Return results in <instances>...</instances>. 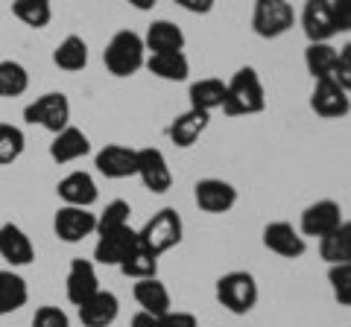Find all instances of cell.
Returning <instances> with one entry per match:
<instances>
[{"mask_svg":"<svg viewBox=\"0 0 351 327\" xmlns=\"http://www.w3.org/2000/svg\"><path fill=\"white\" fill-rule=\"evenodd\" d=\"M267 108V96H263V85L255 68H240L232 79L226 82V103L223 112L228 117H243L258 114Z\"/></svg>","mask_w":351,"mask_h":327,"instance_id":"1","label":"cell"},{"mask_svg":"<svg viewBox=\"0 0 351 327\" xmlns=\"http://www.w3.org/2000/svg\"><path fill=\"white\" fill-rule=\"evenodd\" d=\"M144 38L138 36V32H132V29H120L112 36V41L106 44V53H103V62H106V68L108 73H114V76H132V73H138L141 68L147 64L144 59Z\"/></svg>","mask_w":351,"mask_h":327,"instance_id":"2","label":"cell"},{"mask_svg":"<svg viewBox=\"0 0 351 327\" xmlns=\"http://www.w3.org/2000/svg\"><path fill=\"white\" fill-rule=\"evenodd\" d=\"M182 216L173 208H161L158 213H152V220H147V225L138 231L141 246H147L152 254H164L182 243Z\"/></svg>","mask_w":351,"mask_h":327,"instance_id":"3","label":"cell"},{"mask_svg":"<svg viewBox=\"0 0 351 327\" xmlns=\"http://www.w3.org/2000/svg\"><path fill=\"white\" fill-rule=\"evenodd\" d=\"M217 301L228 313L246 315L258 304V283L249 272H228L217 280Z\"/></svg>","mask_w":351,"mask_h":327,"instance_id":"4","label":"cell"},{"mask_svg":"<svg viewBox=\"0 0 351 327\" xmlns=\"http://www.w3.org/2000/svg\"><path fill=\"white\" fill-rule=\"evenodd\" d=\"M24 120L27 123H38V126L47 129V132L59 135L62 129H68V120H71L68 96L59 94V91H50V94L38 96L36 103H29L24 108Z\"/></svg>","mask_w":351,"mask_h":327,"instance_id":"5","label":"cell"},{"mask_svg":"<svg viewBox=\"0 0 351 327\" xmlns=\"http://www.w3.org/2000/svg\"><path fill=\"white\" fill-rule=\"evenodd\" d=\"M293 6L287 0H255V12H252V27L261 38H278L293 27Z\"/></svg>","mask_w":351,"mask_h":327,"instance_id":"6","label":"cell"},{"mask_svg":"<svg viewBox=\"0 0 351 327\" xmlns=\"http://www.w3.org/2000/svg\"><path fill=\"white\" fill-rule=\"evenodd\" d=\"M311 108L325 120L346 117L351 112L348 91L334 79V76H328V79H316L313 94H311Z\"/></svg>","mask_w":351,"mask_h":327,"instance_id":"7","label":"cell"},{"mask_svg":"<svg viewBox=\"0 0 351 327\" xmlns=\"http://www.w3.org/2000/svg\"><path fill=\"white\" fill-rule=\"evenodd\" d=\"M53 231L64 243H82L85 237H91L97 231V213H91L88 208H73V205H64L56 211V220H53Z\"/></svg>","mask_w":351,"mask_h":327,"instance_id":"8","label":"cell"},{"mask_svg":"<svg viewBox=\"0 0 351 327\" xmlns=\"http://www.w3.org/2000/svg\"><path fill=\"white\" fill-rule=\"evenodd\" d=\"M343 222V208L334 199H319L313 205H307L302 211V222H299V234L302 237H325Z\"/></svg>","mask_w":351,"mask_h":327,"instance_id":"9","label":"cell"},{"mask_svg":"<svg viewBox=\"0 0 351 327\" xmlns=\"http://www.w3.org/2000/svg\"><path fill=\"white\" fill-rule=\"evenodd\" d=\"M138 179L149 193H167L173 187V172L167 167L164 152L156 146L138 149Z\"/></svg>","mask_w":351,"mask_h":327,"instance_id":"10","label":"cell"},{"mask_svg":"<svg viewBox=\"0 0 351 327\" xmlns=\"http://www.w3.org/2000/svg\"><path fill=\"white\" fill-rule=\"evenodd\" d=\"M193 196H196L199 211H205V213H226V211H232L234 202H237L234 184H228L223 179H202V181H196Z\"/></svg>","mask_w":351,"mask_h":327,"instance_id":"11","label":"cell"},{"mask_svg":"<svg viewBox=\"0 0 351 327\" xmlns=\"http://www.w3.org/2000/svg\"><path fill=\"white\" fill-rule=\"evenodd\" d=\"M64 292H68V301L73 307H82V304L100 292V278H97V269L91 260H73L68 269V278H64Z\"/></svg>","mask_w":351,"mask_h":327,"instance_id":"12","label":"cell"},{"mask_svg":"<svg viewBox=\"0 0 351 327\" xmlns=\"http://www.w3.org/2000/svg\"><path fill=\"white\" fill-rule=\"evenodd\" d=\"M135 243H138V231L129 228V225L117 228V231L100 234L97 237V246H94V260L103 263V266H120Z\"/></svg>","mask_w":351,"mask_h":327,"instance_id":"13","label":"cell"},{"mask_svg":"<svg viewBox=\"0 0 351 327\" xmlns=\"http://www.w3.org/2000/svg\"><path fill=\"white\" fill-rule=\"evenodd\" d=\"M302 29L311 38V44L316 41H331L337 36V24L331 15V0H304L302 9Z\"/></svg>","mask_w":351,"mask_h":327,"instance_id":"14","label":"cell"},{"mask_svg":"<svg viewBox=\"0 0 351 327\" xmlns=\"http://www.w3.org/2000/svg\"><path fill=\"white\" fill-rule=\"evenodd\" d=\"M97 170L103 172L106 179H129L138 176V149L120 146V144H108L106 149L97 152Z\"/></svg>","mask_w":351,"mask_h":327,"instance_id":"15","label":"cell"},{"mask_svg":"<svg viewBox=\"0 0 351 327\" xmlns=\"http://www.w3.org/2000/svg\"><path fill=\"white\" fill-rule=\"evenodd\" d=\"M263 246H267L272 254L287 257V260H295L307 252L304 237L295 231L290 222H269L263 228Z\"/></svg>","mask_w":351,"mask_h":327,"instance_id":"16","label":"cell"},{"mask_svg":"<svg viewBox=\"0 0 351 327\" xmlns=\"http://www.w3.org/2000/svg\"><path fill=\"white\" fill-rule=\"evenodd\" d=\"M0 257L12 266H27L36 260V246L27 237V231L15 222L0 225Z\"/></svg>","mask_w":351,"mask_h":327,"instance_id":"17","label":"cell"},{"mask_svg":"<svg viewBox=\"0 0 351 327\" xmlns=\"http://www.w3.org/2000/svg\"><path fill=\"white\" fill-rule=\"evenodd\" d=\"M56 193H59V199L64 205H73V208H91V205L100 199L97 181L88 176V172H82V170H76V172H71V176H64L59 181Z\"/></svg>","mask_w":351,"mask_h":327,"instance_id":"18","label":"cell"},{"mask_svg":"<svg viewBox=\"0 0 351 327\" xmlns=\"http://www.w3.org/2000/svg\"><path fill=\"white\" fill-rule=\"evenodd\" d=\"M76 310H80V322L85 327H108V324H114V319H117L120 301H117L114 292L100 289L97 296H91L82 307H76Z\"/></svg>","mask_w":351,"mask_h":327,"instance_id":"19","label":"cell"},{"mask_svg":"<svg viewBox=\"0 0 351 327\" xmlns=\"http://www.w3.org/2000/svg\"><path fill=\"white\" fill-rule=\"evenodd\" d=\"M91 152V140H88L85 132H80L76 126H68L53 138L50 144V158L56 164H71V161H80Z\"/></svg>","mask_w":351,"mask_h":327,"instance_id":"20","label":"cell"},{"mask_svg":"<svg viewBox=\"0 0 351 327\" xmlns=\"http://www.w3.org/2000/svg\"><path fill=\"white\" fill-rule=\"evenodd\" d=\"M208 112H199V108H188L184 114H179L170 123V129H167V135H170V140L176 146H182V149H188V146H193L196 140H199V135L208 129Z\"/></svg>","mask_w":351,"mask_h":327,"instance_id":"21","label":"cell"},{"mask_svg":"<svg viewBox=\"0 0 351 327\" xmlns=\"http://www.w3.org/2000/svg\"><path fill=\"white\" fill-rule=\"evenodd\" d=\"M144 47L149 53H182L184 50V32L173 21H152L144 38Z\"/></svg>","mask_w":351,"mask_h":327,"instance_id":"22","label":"cell"},{"mask_svg":"<svg viewBox=\"0 0 351 327\" xmlns=\"http://www.w3.org/2000/svg\"><path fill=\"white\" fill-rule=\"evenodd\" d=\"M135 301H138L141 310L149 313V315H156V319H161L164 313H170V292H167V287H164L158 278L138 280L135 283Z\"/></svg>","mask_w":351,"mask_h":327,"instance_id":"23","label":"cell"},{"mask_svg":"<svg viewBox=\"0 0 351 327\" xmlns=\"http://www.w3.org/2000/svg\"><path fill=\"white\" fill-rule=\"evenodd\" d=\"M319 254L331 266L337 263H351V222H339L331 234L319 239Z\"/></svg>","mask_w":351,"mask_h":327,"instance_id":"24","label":"cell"},{"mask_svg":"<svg viewBox=\"0 0 351 327\" xmlns=\"http://www.w3.org/2000/svg\"><path fill=\"white\" fill-rule=\"evenodd\" d=\"M29 298V289H27V280L15 275L12 269H3L0 272V315H12L27 304Z\"/></svg>","mask_w":351,"mask_h":327,"instance_id":"25","label":"cell"},{"mask_svg":"<svg viewBox=\"0 0 351 327\" xmlns=\"http://www.w3.org/2000/svg\"><path fill=\"white\" fill-rule=\"evenodd\" d=\"M147 68L158 76V79L167 82H184L191 73V64L184 53H152L147 59Z\"/></svg>","mask_w":351,"mask_h":327,"instance_id":"26","label":"cell"},{"mask_svg":"<svg viewBox=\"0 0 351 327\" xmlns=\"http://www.w3.org/2000/svg\"><path fill=\"white\" fill-rule=\"evenodd\" d=\"M191 108H199V112H208L211 114L214 108H223L226 103V82L223 79H199V82H193L191 85Z\"/></svg>","mask_w":351,"mask_h":327,"instance_id":"27","label":"cell"},{"mask_svg":"<svg viewBox=\"0 0 351 327\" xmlns=\"http://www.w3.org/2000/svg\"><path fill=\"white\" fill-rule=\"evenodd\" d=\"M337 47H331L328 41H316V44H307L304 50V64H307V73L316 79H328L334 76L337 70Z\"/></svg>","mask_w":351,"mask_h":327,"instance_id":"28","label":"cell"},{"mask_svg":"<svg viewBox=\"0 0 351 327\" xmlns=\"http://www.w3.org/2000/svg\"><path fill=\"white\" fill-rule=\"evenodd\" d=\"M126 278H135V280H144V278H156L158 272V254H152L147 246H141V239L132 246V252L123 257V263L117 266Z\"/></svg>","mask_w":351,"mask_h":327,"instance_id":"29","label":"cell"},{"mask_svg":"<svg viewBox=\"0 0 351 327\" xmlns=\"http://www.w3.org/2000/svg\"><path fill=\"white\" fill-rule=\"evenodd\" d=\"M53 62H56V68L68 70V73L82 70L88 64V44H85V38L68 36L56 50H53Z\"/></svg>","mask_w":351,"mask_h":327,"instance_id":"30","label":"cell"},{"mask_svg":"<svg viewBox=\"0 0 351 327\" xmlns=\"http://www.w3.org/2000/svg\"><path fill=\"white\" fill-rule=\"evenodd\" d=\"M29 88V73L21 62H0V96L9 100V96H21Z\"/></svg>","mask_w":351,"mask_h":327,"instance_id":"31","label":"cell"},{"mask_svg":"<svg viewBox=\"0 0 351 327\" xmlns=\"http://www.w3.org/2000/svg\"><path fill=\"white\" fill-rule=\"evenodd\" d=\"M12 12L21 24H27L32 29H44L53 18V6H50V0H15Z\"/></svg>","mask_w":351,"mask_h":327,"instance_id":"32","label":"cell"},{"mask_svg":"<svg viewBox=\"0 0 351 327\" xmlns=\"http://www.w3.org/2000/svg\"><path fill=\"white\" fill-rule=\"evenodd\" d=\"M24 146H27V138H24V132H21L18 126L0 123V167L18 161L21 152H24Z\"/></svg>","mask_w":351,"mask_h":327,"instance_id":"33","label":"cell"},{"mask_svg":"<svg viewBox=\"0 0 351 327\" xmlns=\"http://www.w3.org/2000/svg\"><path fill=\"white\" fill-rule=\"evenodd\" d=\"M129 202L123 199H114L106 205V211L97 216V234H108V231H117V228H126L129 225Z\"/></svg>","mask_w":351,"mask_h":327,"instance_id":"34","label":"cell"},{"mask_svg":"<svg viewBox=\"0 0 351 327\" xmlns=\"http://www.w3.org/2000/svg\"><path fill=\"white\" fill-rule=\"evenodd\" d=\"M328 283L334 289V298L343 307H351V263H337L328 269Z\"/></svg>","mask_w":351,"mask_h":327,"instance_id":"35","label":"cell"},{"mask_svg":"<svg viewBox=\"0 0 351 327\" xmlns=\"http://www.w3.org/2000/svg\"><path fill=\"white\" fill-rule=\"evenodd\" d=\"M32 327H71L68 313L59 310V307H38L36 315H32Z\"/></svg>","mask_w":351,"mask_h":327,"instance_id":"36","label":"cell"},{"mask_svg":"<svg viewBox=\"0 0 351 327\" xmlns=\"http://www.w3.org/2000/svg\"><path fill=\"white\" fill-rule=\"evenodd\" d=\"M334 79L343 85L346 91H351V44H346L343 50L337 53V70H334Z\"/></svg>","mask_w":351,"mask_h":327,"instance_id":"37","label":"cell"},{"mask_svg":"<svg viewBox=\"0 0 351 327\" xmlns=\"http://www.w3.org/2000/svg\"><path fill=\"white\" fill-rule=\"evenodd\" d=\"M331 15L337 32H348L351 29V0H331Z\"/></svg>","mask_w":351,"mask_h":327,"instance_id":"38","label":"cell"},{"mask_svg":"<svg viewBox=\"0 0 351 327\" xmlns=\"http://www.w3.org/2000/svg\"><path fill=\"white\" fill-rule=\"evenodd\" d=\"M161 327H199V322H196L193 313H182V310H170L161 315Z\"/></svg>","mask_w":351,"mask_h":327,"instance_id":"39","label":"cell"},{"mask_svg":"<svg viewBox=\"0 0 351 327\" xmlns=\"http://www.w3.org/2000/svg\"><path fill=\"white\" fill-rule=\"evenodd\" d=\"M173 3H179L182 9H188V12H193V15H208L217 0H173Z\"/></svg>","mask_w":351,"mask_h":327,"instance_id":"40","label":"cell"},{"mask_svg":"<svg viewBox=\"0 0 351 327\" xmlns=\"http://www.w3.org/2000/svg\"><path fill=\"white\" fill-rule=\"evenodd\" d=\"M132 327H161V322L156 319V315H149V313H135L132 315Z\"/></svg>","mask_w":351,"mask_h":327,"instance_id":"41","label":"cell"},{"mask_svg":"<svg viewBox=\"0 0 351 327\" xmlns=\"http://www.w3.org/2000/svg\"><path fill=\"white\" fill-rule=\"evenodd\" d=\"M129 3L135 6V9H141V12H147V9H152V6L158 3V0H129Z\"/></svg>","mask_w":351,"mask_h":327,"instance_id":"42","label":"cell"}]
</instances>
